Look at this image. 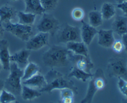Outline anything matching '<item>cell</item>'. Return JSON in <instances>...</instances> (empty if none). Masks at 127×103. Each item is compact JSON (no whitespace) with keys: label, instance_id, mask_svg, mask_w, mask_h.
I'll return each mask as SVG.
<instances>
[{"label":"cell","instance_id":"30bf717a","mask_svg":"<svg viewBox=\"0 0 127 103\" xmlns=\"http://www.w3.org/2000/svg\"><path fill=\"white\" fill-rule=\"evenodd\" d=\"M49 34L39 32L26 41V49L30 51H37L48 44Z\"/></svg>","mask_w":127,"mask_h":103},{"label":"cell","instance_id":"9c48e42d","mask_svg":"<svg viewBox=\"0 0 127 103\" xmlns=\"http://www.w3.org/2000/svg\"><path fill=\"white\" fill-rule=\"evenodd\" d=\"M69 59L73 66L87 73L91 74L92 69L94 67V64L89 56L75 54L72 53L69 56Z\"/></svg>","mask_w":127,"mask_h":103},{"label":"cell","instance_id":"e575fe53","mask_svg":"<svg viewBox=\"0 0 127 103\" xmlns=\"http://www.w3.org/2000/svg\"><path fill=\"white\" fill-rule=\"evenodd\" d=\"M4 28L3 27V25H2V22H0V40L2 39V37L4 35Z\"/></svg>","mask_w":127,"mask_h":103},{"label":"cell","instance_id":"3957f363","mask_svg":"<svg viewBox=\"0 0 127 103\" xmlns=\"http://www.w3.org/2000/svg\"><path fill=\"white\" fill-rule=\"evenodd\" d=\"M107 83V80L104 71L99 68L95 70L93 77L91 78L86 96L81 101V103H92L94 96L98 91L103 90Z\"/></svg>","mask_w":127,"mask_h":103},{"label":"cell","instance_id":"6da1fadb","mask_svg":"<svg viewBox=\"0 0 127 103\" xmlns=\"http://www.w3.org/2000/svg\"><path fill=\"white\" fill-rule=\"evenodd\" d=\"M45 78L47 81V85L40 90L42 93L51 94L53 90L69 88L74 91L75 95L78 94V89L75 86L74 82L71 80L70 78L66 77L54 69H52L47 72Z\"/></svg>","mask_w":127,"mask_h":103},{"label":"cell","instance_id":"44dd1931","mask_svg":"<svg viewBox=\"0 0 127 103\" xmlns=\"http://www.w3.org/2000/svg\"><path fill=\"white\" fill-rule=\"evenodd\" d=\"M93 74L92 73H87L83 70H80L75 67L73 66L71 68L70 72L68 74V77L69 78L74 77L79 80H81L83 82H86L88 80H90L91 78L93 77Z\"/></svg>","mask_w":127,"mask_h":103},{"label":"cell","instance_id":"5b68a950","mask_svg":"<svg viewBox=\"0 0 127 103\" xmlns=\"http://www.w3.org/2000/svg\"><path fill=\"white\" fill-rule=\"evenodd\" d=\"M5 31L9 32L14 36L24 41H27L33 33L32 26L26 25L19 23H13L12 21L2 22Z\"/></svg>","mask_w":127,"mask_h":103},{"label":"cell","instance_id":"d4e9b609","mask_svg":"<svg viewBox=\"0 0 127 103\" xmlns=\"http://www.w3.org/2000/svg\"><path fill=\"white\" fill-rule=\"evenodd\" d=\"M88 20H89V24L96 28L102 24L104 19L100 11H92L89 12Z\"/></svg>","mask_w":127,"mask_h":103},{"label":"cell","instance_id":"1f68e13d","mask_svg":"<svg viewBox=\"0 0 127 103\" xmlns=\"http://www.w3.org/2000/svg\"><path fill=\"white\" fill-rule=\"evenodd\" d=\"M116 7L117 8L120 9V10H122V11L127 16V2H124L122 3L117 4L116 5Z\"/></svg>","mask_w":127,"mask_h":103},{"label":"cell","instance_id":"4316f807","mask_svg":"<svg viewBox=\"0 0 127 103\" xmlns=\"http://www.w3.org/2000/svg\"><path fill=\"white\" fill-rule=\"evenodd\" d=\"M42 7L45 12L53 10L57 6L59 0H40Z\"/></svg>","mask_w":127,"mask_h":103},{"label":"cell","instance_id":"f35d334b","mask_svg":"<svg viewBox=\"0 0 127 103\" xmlns=\"http://www.w3.org/2000/svg\"><path fill=\"white\" fill-rule=\"evenodd\" d=\"M2 64H1V61H0V71H1V69H2Z\"/></svg>","mask_w":127,"mask_h":103},{"label":"cell","instance_id":"7bdbcfd3","mask_svg":"<svg viewBox=\"0 0 127 103\" xmlns=\"http://www.w3.org/2000/svg\"></svg>","mask_w":127,"mask_h":103},{"label":"cell","instance_id":"8d00e7d4","mask_svg":"<svg viewBox=\"0 0 127 103\" xmlns=\"http://www.w3.org/2000/svg\"><path fill=\"white\" fill-rule=\"evenodd\" d=\"M116 1L117 4H120L124 2H127V0H116Z\"/></svg>","mask_w":127,"mask_h":103},{"label":"cell","instance_id":"7a4b0ae2","mask_svg":"<svg viewBox=\"0 0 127 103\" xmlns=\"http://www.w3.org/2000/svg\"><path fill=\"white\" fill-rule=\"evenodd\" d=\"M72 53L65 47L53 45L45 52L42 56L45 65L50 67H65L70 62L69 56Z\"/></svg>","mask_w":127,"mask_h":103},{"label":"cell","instance_id":"60d3db41","mask_svg":"<svg viewBox=\"0 0 127 103\" xmlns=\"http://www.w3.org/2000/svg\"><path fill=\"white\" fill-rule=\"evenodd\" d=\"M11 1H17V0H11Z\"/></svg>","mask_w":127,"mask_h":103},{"label":"cell","instance_id":"9a60e30c","mask_svg":"<svg viewBox=\"0 0 127 103\" xmlns=\"http://www.w3.org/2000/svg\"><path fill=\"white\" fill-rule=\"evenodd\" d=\"M22 84L32 88L40 89V90L47 85V81L43 75L38 73L32 77L22 81Z\"/></svg>","mask_w":127,"mask_h":103},{"label":"cell","instance_id":"74e56055","mask_svg":"<svg viewBox=\"0 0 127 103\" xmlns=\"http://www.w3.org/2000/svg\"><path fill=\"white\" fill-rule=\"evenodd\" d=\"M122 103H127V98L123 99L122 101Z\"/></svg>","mask_w":127,"mask_h":103},{"label":"cell","instance_id":"ffe728a7","mask_svg":"<svg viewBox=\"0 0 127 103\" xmlns=\"http://www.w3.org/2000/svg\"><path fill=\"white\" fill-rule=\"evenodd\" d=\"M42 95V92L37 89L32 88L23 85L22 86V91H21V96L22 99L25 101H31L37 98L40 97Z\"/></svg>","mask_w":127,"mask_h":103},{"label":"cell","instance_id":"d6a6232c","mask_svg":"<svg viewBox=\"0 0 127 103\" xmlns=\"http://www.w3.org/2000/svg\"><path fill=\"white\" fill-rule=\"evenodd\" d=\"M74 103V98L68 97L60 99V103Z\"/></svg>","mask_w":127,"mask_h":103},{"label":"cell","instance_id":"b9f144b4","mask_svg":"<svg viewBox=\"0 0 127 103\" xmlns=\"http://www.w3.org/2000/svg\"></svg>","mask_w":127,"mask_h":103},{"label":"cell","instance_id":"603a6c76","mask_svg":"<svg viewBox=\"0 0 127 103\" xmlns=\"http://www.w3.org/2000/svg\"><path fill=\"white\" fill-rule=\"evenodd\" d=\"M17 16L19 19L18 23L26 25L32 26L36 19V15L34 14L28 13L22 11L17 12Z\"/></svg>","mask_w":127,"mask_h":103},{"label":"cell","instance_id":"ab89813d","mask_svg":"<svg viewBox=\"0 0 127 103\" xmlns=\"http://www.w3.org/2000/svg\"><path fill=\"white\" fill-rule=\"evenodd\" d=\"M19 103V102H17V101H14V102H12V103Z\"/></svg>","mask_w":127,"mask_h":103},{"label":"cell","instance_id":"f1b7e54d","mask_svg":"<svg viewBox=\"0 0 127 103\" xmlns=\"http://www.w3.org/2000/svg\"><path fill=\"white\" fill-rule=\"evenodd\" d=\"M119 81H118V87L120 92L127 98V81L124 80L122 78H118Z\"/></svg>","mask_w":127,"mask_h":103},{"label":"cell","instance_id":"ba28073f","mask_svg":"<svg viewBox=\"0 0 127 103\" xmlns=\"http://www.w3.org/2000/svg\"><path fill=\"white\" fill-rule=\"evenodd\" d=\"M60 27V23L58 20L53 15L45 12L37 23V29L39 32L53 35L57 33Z\"/></svg>","mask_w":127,"mask_h":103},{"label":"cell","instance_id":"7c38bea8","mask_svg":"<svg viewBox=\"0 0 127 103\" xmlns=\"http://www.w3.org/2000/svg\"><path fill=\"white\" fill-rule=\"evenodd\" d=\"M98 44L105 48H112L115 41L114 32L112 30H99L97 32Z\"/></svg>","mask_w":127,"mask_h":103},{"label":"cell","instance_id":"2e32d148","mask_svg":"<svg viewBox=\"0 0 127 103\" xmlns=\"http://www.w3.org/2000/svg\"><path fill=\"white\" fill-rule=\"evenodd\" d=\"M112 30L120 36L127 33V16L116 17L112 23Z\"/></svg>","mask_w":127,"mask_h":103},{"label":"cell","instance_id":"ac0fdd59","mask_svg":"<svg viewBox=\"0 0 127 103\" xmlns=\"http://www.w3.org/2000/svg\"><path fill=\"white\" fill-rule=\"evenodd\" d=\"M26 8L25 12L34 14L37 15H43L45 12L42 7L40 0H24Z\"/></svg>","mask_w":127,"mask_h":103},{"label":"cell","instance_id":"484cf974","mask_svg":"<svg viewBox=\"0 0 127 103\" xmlns=\"http://www.w3.org/2000/svg\"><path fill=\"white\" fill-rule=\"evenodd\" d=\"M16 101V96L12 93L7 90H2L0 94V103H11Z\"/></svg>","mask_w":127,"mask_h":103},{"label":"cell","instance_id":"e0dca14e","mask_svg":"<svg viewBox=\"0 0 127 103\" xmlns=\"http://www.w3.org/2000/svg\"><path fill=\"white\" fill-rule=\"evenodd\" d=\"M66 48L73 54L89 56L88 46L83 41H72L66 43Z\"/></svg>","mask_w":127,"mask_h":103},{"label":"cell","instance_id":"5bb4252c","mask_svg":"<svg viewBox=\"0 0 127 103\" xmlns=\"http://www.w3.org/2000/svg\"><path fill=\"white\" fill-rule=\"evenodd\" d=\"M10 56L8 41L6 40L1 39L0 40V61L2 64V69L6 70H9Z\"/></svg>","mask_w":127,"mask_h":103},{"label":"cell","instance_id":"4fadbf2b","mask_svg":"<svg viewBox=\"0 0 127 103\" xmlns=\"http://www.w3.org/2000/svg\"><path fill=\"white\" fill-rule=\"evenodd\" d=\"M31 55V51L27 49H21L10 56L11 62L16 63L19 67L24 69L29 63V58Z\"/></svg>","mask_w":127,"mask_h":103},{"label":"cell","instance_id":"ee69618b","mask_svg":"<svg viewBox=\"0 0 127 103\" xmlns=\"http://www.w3.org/2000/svg\"></svg>","mask_w":127,"mask_h":103},{"label":"cell","instance_id":"f546056e","mask_svg":"<svg viewBox=\"0 0 127 103\" xmlns=\"http://www.w3.org/2000/svg\"><path fill=\"white\" fill-rule=\"evenodd\" d=\"M112 48L113 50L117 53H121L124 49V44H123L122 41L120 40H115V41L113 43L112 46Z\"/></svg>","mask_w":127,"mask_h":103},{"label":"cell","instance_id":"7402d4cb","mask_svg":"<svg viewBox=\"0 0 127 103\" xmlns=\"http://www.w3.org/2000/svg\"><path fill=\"white\" fill-rule=\"evenodd\" d=\"M100 13L104 20H110L116 14L115 5L110 2H104L102 5Z\"/></svg>","mask_w":127,"mask_h":103},{"label":"cell","instance_id":"4dcf8cb0","mask_svg":"<svg viewBox=\"0 0 127 103\" xmlns=\"http://www.w3.org/2000/svg\"><path fill=\"white\" fill-rule=\"evenodd\" d=\"M74 95L75 94H74V91L71 89L65 88L60 90V99L68 97L74 98Z\"/></svg>","mask_w":127,"mask_h":103},{"label":"cell","instance_id":"277c9868","mask_svg":"<svg viewBox=\"0 0 127 103\" xmlns=\"http://www.w3.org/2000/svg\"><path fill=\"white\" fill-rule=\"evenodd\" d=\"M10 74L4 82L7 91L14 95H21L22 91V78L24 70L17 66L16 63L11 62L9 68Z\"/></svg>","mask_w":127,"mask_h":103},{"label":"cell","instance_id":"83f0119b","mask_svg":"<svg viewBox=\"0 0 127 103\" xmlns=\"http://www.w3.org/2000/svg\"><path fill=\"white\" fill-rule=\"evenodd\" d=\"M71 17L74 21H81L84 17V12L83 9L76 7L71 11Z\"/></svg>","mask_w":127,"mask_h":103},{"label":"cell","instance_id":"cb8c5ba5","mask_svg":"<svg viewBox=\"0 0 127 103\" xmlns=\"http://www.w3.org/2000/svg\"><path fill=\"white\" fill-rule=\"evenodd\" d=\"M39 72L40 67L37 64L33 62H29L26 67L24 68L22 80L24 81V80H27L39 73Z\"/></svg>","mask_w":127,"mask_h":103},{"label":"cell","instance_id":"8992f818","mask_svg":"<svg viewBox=\"0 0 127 103\" xmlns=\"http://www.w3.org/2000/svg\"><path fill=\"white\" fill-rule=\"evenodd\" d=\"M57 42L66 43L72 41H82L81 30L77 26L65 24L60 27L57 33Z\"/></svg>","mask_w":127,"mask_h":103},{"label":"cell","instance_id":"836d02e7","mask_svg":"<svg viewBox=\"0 0 127 103\" xmlns=\"http://www.w3.org/2000/svg\"><path fill=\"white\" fill-rule=\"evenodd\" d=\"M122 43L124 44V49H125L126 52L127 53V33L123 35H122Z\"/></svg>","mask_w":127,"mask_h":103},{"label":"cell","instance_id":"d6986e66","mask_svg":"<svg viewBox=\"0 0 127 103\" xmlns=\"http://www.w3.org/2000/svg\"><path fill=\"white\" fill-rule=\"evenodd\" d=\"M17 12L14 7L9 4H4L0 7V22L11 21L16 17Z\"/></svg>","mask_w":127,"mask_h":103},{"label":"cell","instance_id":"52a82bcc","mask_svg":"<svg viewBox=\"0 0 127 103\" xmlns=\"http://www.w3.org/2000/svg\"><path fill=\"white\" fill-rule=\"evenodd\" d=\"M107 69L110 77L122 78L127 81V62L124 59L111 58L109 61Z\"/></svg>","mask_w":127,"mask_h":103},{"label":"cell","instance_id":"d590c367","mask_svg":"<svg viewBox=\"0 0 127 103\" xmlns=\"http://www.w3.org/2000/svg\"><path fill=\"white\" fill-rule=\"evenodd\" d=\"M4 82L2 80H0V94L2 90H4Z\"/></svg>","mask_w":127,"mask_h":103},{"label":"cell","instance_id":"8fae6325","mask_svg":"<svg viewBox=\"0 0 127 103\" xmlns=\"http://www.w3.org/2000/svg\"><path fill=\"white\" fill-rule=\"evenodd\" d=\"M81 23L82 25L80 30L82 41L87 46H89L91 43L95 36L97 35L98 30L96 28L90 25L89 23L84 21H81Z\"/></svg>","mask_w":127,"mask_h":103}]
</instances>
